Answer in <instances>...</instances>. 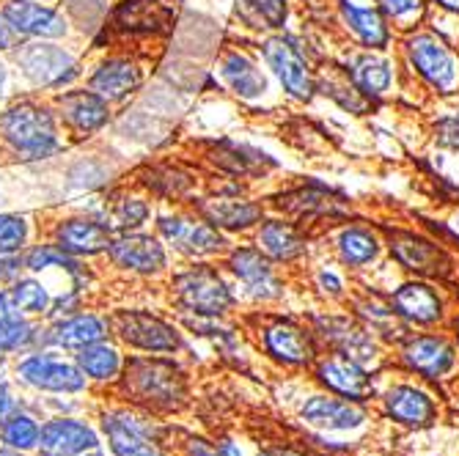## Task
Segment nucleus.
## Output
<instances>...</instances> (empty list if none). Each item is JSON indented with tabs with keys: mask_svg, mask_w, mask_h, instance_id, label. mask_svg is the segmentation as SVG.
Returning a JSON list of instances; mask_svg holds the SVG:
<instances>
[{
	"mask_svg": "<svg viewBox=\"0 0 459 456\" xmlns=\"http://www.w3.org/2000/svg\"><path fill=\"white\" fill-rule=\"evenodd\" d=\"M69 138L56 116L50 97L22 91L0 110V154L14 162H45L64 157Z\"/></svg>",
	"mask_w": 459,
	"mask_h": 456,
	"instance_id": "nucleus-1",
	"label": "nucleus"
},
{
	"mask_svg": "<svg viewBox=\"0 0 459 456\" xmlns=\"http://www.w3.org/2000/svg\"><path fill=\"white\" fill-rule=\"evenodd\" d=\"M108 391H116L130 407L149 416H165L187 404V374L169 357L130 355L124 360L121 377Z\"/></svg>",
	"mask_w": 459,
	"mask_h": 456,
	"instance_id": "nucleus-2",
	"label": "nucleus"
},
{
	"mask_svg": "<svg viewBox=\"0 0 459 456\" xmlns=\"http://www.w3.org/2000/svg\"><path fill=\"white\" fill-rule=\"evenodd\" d=\"M17 80L25 86V91L33 94H56L69 86H77L82 77V61L80 53H74L64 41L53 39H25L9 53Z\"/></svg>",
	"mask_w": 459,
	"mask_h": 456,
	"instance_id": "nucleus-3",
	"label": "nucleus"
},
{
	"mask_svg": "<svg viewBox=\"0 0 459 456\" xmlns=\"http://www.w3.org/2000/svg\"><path fill=\"white\" fill-rule=\"evenodd\" d=\"M12 380L36 396H91L94 388L82 374L74 355H64L53 347H39L12 360Z\"/></svg>",
	"mask_w": 459,
	"mask_h": 456,
	"instance_id": "nucleus-4",
	"label": "nucleus"
},
{
	"mask_svg": "<svg viewBox=\"0 0 459 456\" xmlns=\"http://www.w3.org/2000/svg\"><path fill=\"white\" fill-rule=\"evenodd\" d=\"M94 418L113 456H165L160 445V426L152 424L149 412L124 404L102 407L94 412Z\"/></svg>",
	"mask_w": 459,
	"mask_h": 456,
	"instance_id": "nucleus-5",
	"label": "nucleus"
},
{
	"mask_svg": "<svg viewBox=\"0 0 459 456\" xmlns=\"http://www.w3.org/2000/svg\"><path fill=\"white\" fill-rule=\"evenodd\" d=\"M110 333L121 347H130L146 355H174L182 349L179 330L141 308L110 311Z\"/></svg>",
	"mask_w": 459,
	"mask_h": 456,
	"instance_id": "nucleus-6",
	"label": "nucleus"
},
{
	"mask_svg": "<svg viewBox=\"0 0 459 456\" xmlns=\"http://www.w3.org/2000/svg\"><path fill=\"white\" fill-rule=\"evenodd\" d=\"M50 102L72 143L100 135L113 118V105L89 86H69L64 91H56L50 94Z\"/></svg>",
	"mask_w": 459,
	"mask_h": 456,
	"instance_id": "nucleus-7",
	"label": "nucleus"
},
{
	"mask_svg": "<svg viewBox=\"0 0 459 456\" xmlns=\"http://www.w3.org/2000/svg\"><path fill=\"white\" fill-rule=\"evenodd\" d=\"M36 456H108L102 432L72 412H53L41 418V443Z\"/></svg>",
	"mask_w": 459,
	"mask_h": 456,
	"instance_id": "nucleus-8",
	"label": "nucleus"
},
{
	"mask_svg": "<svg viewBox=\"0 0 459 456\" xmlns=\"http://www.w3.org/2000/svg\"><path fill=\"white\" fill-rule=\"evenodd\" d=\"M45 239L74 259H97L105 256L113 228L97 212H66L48 223Z\"/></svg>",
	"mask_w": 459,
	"mask_h": 456,
	"instance_id": "nucleus-9",
	"label": "nucleus"
},
{
	"mask_svg": "<svg viewBox=\"0 0 459 456\" xmlns=\"http://www.w3.org/2000/svg\"><path fill=\"white\" fill-rule=\"evenodd\" d=\"M171 288H174L179 308L195 316H206V319L226 314L234 303L226 280L210 267H190L179 272Z\"/></svg>",
	"mask_w": 459,
	"mask_h": 456,
	"instance_id": "nucleus-10",
	"label": "nucleus"
},
{
	"mask_svg": "<svg viewBox=\"0 0 459 456\" xmlns=\"http://www.w3.org/2000/svg\"><path fill=\"white\" fill-rule=\"evenodd\" d=\"M0 12H4L12 30L25 39H53L66 41L74 33V25L69 14L45 0H0Z\"/></svg>",
	"mask_w": 459,
	"mask_h": 456,
	"instance_id": "nucleus-11",
	"label": "nucleus"
},
{
	"mask_svg": "<svg viewBox=\"0 0 459 456\" xmlns=\"http://www.w3.org/2000/svg\"><path fill=\"white\" fill-rule=\"evenodd\" d=\"M174 22V12L162 0H116L108 9L102 36L118 39H146L165 33Z\"/></svg>",
	"mask_w": 459,
	"mask_h": 456,
	"instance_id": "nucleus-12",
	"label": "nucleus"
},
{
	"mask_svg": "<svg viewBox=\"0 0 459 456\" xmlns=\"http://www.w3.org/2000/svg\"><path fill=\"white\" fill-rule=\"evenodd\" d=\"M143 80H146V69L135 56L105 53L86 74V86L116 108L130 102L143 89Z\"/></svg>",
	"mask_w": 459,
	"mask_h": 456,
	"instance_id": "nucleus-13",
	"label": "nucleus"
},
{
	"mask_svg": "<svg viewBox=\"0 0 459 456\" xmlns=\"http://www.w3.org/2000/svg\"><path fill=\"white\" fill-rule=\"evenodd\" d=\"M110 267L130 275H157L169 264V254L160 237L143 231H121L113 234L108 251L102 256Z\"/></svg>",
	"mask_w": 459,
	"mask_h": 456,
	"instance_id": "nucleus-14",
	"label": "nucleus"
},
{
	"mask_svg": "<svg viewBox=\"0 0 459 456\" xmlns=\"http://www.w3.org/2000/svg\"><path fill=\"white\" fill-rule=\"evenodd\" d=\"M110 314L102 311H77L53 322H45V347L74 355L77 349L94 341L110 339Z\"/></svg>",
	"mask_w": 459,
	"mask_h": 456,
	"instance_id": "nucleus-15",
	"label": "nucleus"
},
{
	"mask_svg": "<svg viewBox=\"0 0 459 456\" xmlns=\"http://www.w3.org/2000/svg\"><path fill=\"white\" fill-rule=\"evenodd\" d=\"M157 237L185 256H210L226 245L221 231L206 220H187L182 215H160Z\"/></svg>",
	"mask_w": 459,
	"mask_h": 456,
	"instance_id": "nucleus-16",
	"label": "nucleus"
},
{
	"mask_svg": "<svg viewBox=\"0 0 459 456\" xmlns=\"http://www.w3.org/2000/svg\"><path fill=\"white\" fill-rule=\"evenodd\" d=\"M74 360H77L82 374L89 377L91 388L105 393L121 377V368H124V360H127V355H124L121 344L110 336V339H102V341H94L89 347L77 349Z\"/></svg>",
	"mask_w": 459,
	"mask_h": 456,
	"instance_id": "nucleus-17",
	"label": "nucleus"
},
{
	"mask_svg": "<svg viewBox=\"0 0 459 456\" xmlns=\"http://www.w3.org/2000/svg\"><path fill=\"white\" fill-rule=\"evenodd\" d=\"M264 56L270 61V66L275 69V74L281 77V82L286 86V91L298 99H308L314 91L311 82V72L306 66V61L300 58V53L291 47V41L286 39H270Z\"/></svg>",
	"mask_w": 459,
	"mask_h": 456,
	"instance_id": "nucleus-18",
	"label": "nucleus"
},
{
	"mask_svg": "<svg viewBox=\"0 0 459 456\" xmlns=\"http://www.w3.org/2000/svg\"><path fill=\"white\" fill-rule=\"evenodd\" d=\"M303 421L327 429V432H342L355 429L366 421V412L358 404H350L344 399H330V396H314L303 407Z\"/></svg>",
	"mask_w": 459,
	"mask_h": 456,
	"instance_id": "nucleus-19",
	"label": "nucleus"
},
{
	"mask_svg": "<svg viewBox=\"0 0 459 456\" xmlns=\"http://www.w3.org/2000/svg\"><path fill=\"white\" fill-rule=\"evenodd\" d=\"M319 380L327 388H333V391L347 396V399H355V401L371 396V391H374L371 383H368V377H366V371L358 366V360H352L347 355H333V357H327L319 366Z\"/></svg>",
	"mask_w": 459,
	"mask_h": 456,
	"instance_id": "nucleus-20",
	"label": "nucleus"
},
{
	"mask_svg": "<svg viewBox=\"0 0 459 456\" xmlns=\"http://www.w3.org/2000/svg\"><path fill=\"white\" fill-rule=\"evenodd\" d=\"M231 270L245 283L247 295L262 297V300L281 295V286H278V280L273 275V267H270V262L259 251H250V247L234 251L231 254Z\"/></svg>",
	"mask_w": 459,
	"mask_h": 456,
	"instance_id": "nucleus-21",
	"label": "nucleus"
},
{
	"mask_svg": "<svg viewBox=\"0 0 459 456\" xmlns=\"http://www.w3.org/2000/svg\"><path fill=\"white\" fill-rule=\"evenodd\" d=\"M97 215L113 228V234L141 231L152 218V206L146 198L133 195V193H110V195H105L102 210Z\"/></svg>",
	"mask_w": 459,
	"mask_h": 456,
	"instance_id": "nucleus-22",
	"label": "nucleus"
},
{
	"mask_svg": "<svg viewBox=\"0 0 459 456\" xmlns=\"http://www.w3.org/2000/svg\"><path fill=\"white\" fill-rule=\"evenodd\" d=\"M410 58H412V64L419 66V72L427 80L435 82V86L448 89L451 82H454V74H456L454 58H451V53L440 45L437 39H432V36H415L410 41Z\"/></svg>",
	"mask_w": 459,
	"mask_h": 456,
	"instance_id": "nucleus-23",
	"label": "nucleus"
},
{
	"mask_svg": "<svg viewBox=\"0 0 459 456\" xmlns=\"http://www.w3.org/2000/svg\"><path fill=\"white\" fill-rule=\"evenodd\" d=\"M391 247H394L396 259L415 272H424V275H446L448 272V256L437 245H432L421 237L396 234Z\"/></svg>",
	"mask_w": 459,
	"mask_h": 456,
	"instance_id": "nucleus-24",
	"label": "nucleus"
},
{
	"mask_svg": "<svg viewBox=\"0 0 459 456\" xmlns=\"http://www.w3.org/2000/svg\"><path fill=\"white\" fill-rule=\"evenodd\" d=\"M39 443H41V418L28 404L17 407L12 416L0 424V445L20 456H36Z\"/></svg>",
	"mask_w": 459,
	"mask_h": 456,
	"instance_id": "nucleus-25",
	"label": "nucleus"
},
{
	"mask_svg": "<svg viewBox=\"0 0 459 456\" xmlns=\"http://www.w3.org/2000/svg\"><path fill=\"white\" fill-rule=\"evenodd\" d=\"M404 360L410 368H415L424 377H440L454 366V349L435 336L410 339L404 347Z\"/></svg>",
	"mask_w": 459,
	"mask_h": 456,
	"instance_id": "nucleus-26",
	"label": "nucleus"
},
{
	"mask_svg": "<svg viewBox=\"0 0 459 456\" xmlns=\"http://www.w3.org/2000/svg\"><path fill=\"white\" fill-rule=\"evenodd\" d=\"M385 412L404 426H427L435 418V404L424 391L410 388V385H399L388 393Z\"/></svg>",
	"mask_w": 459,
	"mask_h": 456,
	"instance_id": "nucleus-27",
	"label": "nucleus"
},
{
	"mask_svg": "<svg viewBox=\"0 0 459 456\" xmlns=\"http://www.w3.org/2000/svg\"><path fill=\"white\" fill-rule=\"evenodd\" d=\"M9 295H12V305L20 316L25 319H41L45 322L53 305V292L48 288V283L41 280L39 275L28 272L20 275L12 286H9Z\"/></svg>",
	"mask_w": 459,
	"mask_h": 456,
	"instance_id": "nucleus-28",
	"label": "nucleus"
},
{
	"mask_svg": "<svg viewBox=\"0 0 459 456\" xmlns=\"http://www.w3.org/2000/svg\"><path fill=\"white\" fill-rule=\"evenodd\" d=\"M201 215L215 228H247L250 223H256L262 218V210L256 203L242 201V198L218 195V198H210L201 203Z\"/></svg>",
	"mask_w": 459,
	"mask_h": 456,
	"instance_id": "nucleus-29",
	"label": "nucleus"
},
{
	"mask_svg": "<svg viewBox=\"0 0 459 456\" xmlns=\"http://www.w3.org/2000/svg\"><path fill=\"white\" fill-rule=\"evenodd\" d=\"M264 344L270 355L283 363H308L314 357L311 339L295 324H273L264 336Z\"/></svg>",
	"mask_w": 459,
	"mask_h": 456,
	"instance_id": "nucleus-30",
	"label": "nucleus"
},
{
	"mask_svg": "<svg viewBox=\"0 0 459 456\" xmlns=\"http://www.w3.org/2000/svg\"><path fill=\"white\" fill-rule=\"evenodd\" d=\"M319 324L325 330V339H330L347 357H352V360L374 357V344L358 324H352L347 319H319Z\"/></svg>",
	"mask_w": 459,
	"mask_h": 456,
	"instance_id": "nucleus-31",
	"label": "nucleus"
},
{
	"mask_svg": "<svg viewBox=\"0 0 459 456\" xmlns=\"http://www.w3.org/2000/svg\"><path fill=\"white\" fill-rule=\"evenodd\" d=\"M394 305L402 316L412 322H435L440 316V300L432 288L421 283H407L394 295Z\"/></svg>",
	"mask_w": 459,
	"mask_h": 456,
	"instance_id": "nucleus-32",
	"label": "nucleus"
},
{
	"mask_svg": "<svg viewBox=\"0 0 459 456\" xmlns=\"http://www.w3.org/2000/svg\"><path fill=\"white\" fill-rule=\"evenodd\" d=\"M223 77H226V82H229V86L239 97H247V99L259 97L267 89V80L256 69V64L250 61V58H245V56H239V53L226 56V61H223Z\"/></svg>",
	"mask_w": 459,
	"mask_h": 456,
	"instance_id": "nucleus-33",
	"label": "nucleus"
},
{
	"mask_svg": "<svg viewBox=\"0 0 459 456\" xmlns=\"http://www.w3.org/2000/svg\"><path fill=\"white\" fill-rule=\"evenodd\" d=\"M36 242V223L22 212H0V254H22Z\"/></svg>",
	"mask_w": 459,
	"mask_h": 456,
	"instance_id": "nucleus-34",
	"label": "nucleus"
},
{
	"mask_svg": "<svg viewBox=\"0 0 459 456\" xmlns=\"http://www.w3.org/2000/svg\"><path fill=\"white\" fill-rule=\"evenodd\" d=\"M259 242L273 259H281V262H289L306 251V245L295 234V228H289L283 223H267L259 234Z\"/></svg>",
	"mask_w": 459,
	"mask_h": 456,
	"instance_id": "nucleus-35",
	"label": "nucleus"
},
{
	"mask_svg": "<svg viewBox=\"0 0 459 456\" xmlns=\"http://www.w3.org/2000/svg\"><path fill=\"white\" fill-rule=\"evenodd\" d=\"M342 9H344V17H347L350 28L366 41V45H371V47L385 45L388 33H385L383 17H380L377 12H371V9H358V6H352V4H344Z\"/></svg>",
	"mask_w": 459,
	"mask_h": 456,
	"instance_id": "nucleus-36",
	"label": "nucleus"
},
{
	"mask_svg": "<svg viewBox=\"0 0 459 456\" xmlns=\"http://www.w3.org/2000/svg\"><path fill=\"white\" fill-rule=\"evenodd\" d=\"M355 82L371 97H377L388 89V82H391V69L383 58H360L355 64Z\"/></svg>",
	"mask_w": 459,
	"mask_h": 456,
	"instance_id": "nucleus-37",
	"label": "nucleus"
},
{
	"mask_svg": "<svg viewBox=\"0 0 459 456\" xmlns=\"http://www.w3.org/2000/svg\"><path fill=\"white\" fill-rule=\"evenodd\" d=\"M190 185H193V179L187 174H182L179 168H152L146 174V187L165 198L182 195L185 190H190Z\"/></svg>",
	"mask_w": 459,
	"mask_h": 456,
	"instance_id": "nucleus-38",
	"label": "nucleus"
},
{
	"mask_svg": "<svg viewBox=\"0 0 459 456\" xmlns=\"http://www.w3.org/2000/svg\"><path fill=\"white\" fill-rule=\"evenodd\" d=\"M342 256L347 264H366L377 256V242L360 228H352L342 237Z\"/></svg>",
	"mask_w": 459,
	"mask_h": 456,
	"instance_id": "nucleus-39",
	"label": "nucleus"
},
{
	"mask_svg": "<svg viewBox=\"0 0 459 456\" xmlns=\"http://www.w3.org/2000/svg\"><path fill=\"white\" fill-rule=\"evenodd\" d=\"M17 407H22V388L12 380V374H0V424H4Z\"/></svg>",
	"mask_w": 459,
	"mask_h": 456,
	"instance_id": "nucleus-40",
	"label": "nucleus"
},
{
	"mask_svg": "<svg viewBox=\"0 0 459 456\" xmlns=\"http://www.w3.org/2000/svg\"><path fill=\"white\" fill-rule=\"evenodd\" d=\"M245 4L259 14L262 22H267V28H281L286 20L283 0H245Z\"/></svg>",
	"mask_w": 459,
	"mask_h": 456,
	"instance_id": "nucleus-41",
	"label": "nucleus"
},
{
	"mask_svg": "<svg viewBox=\"0 0 459 456\" xmlns=\"http://www.w3.org/2000/svg\"><path fill=\"white\" fill-rule=\"evenodd\" d=\"M20 275H25L22 254H0V286H12Z\"/></svg>",
	"mask_w": 459,
	"mask_h": 456,
	"instance_id": "nucleus-42",
	"label": "nucleus"
},
{
	"mask_svg": "<svg viewBox=\"0 0 459 456\" xmlns=\"http://www.w3.org/2000/svg\"><path fill=\"white\" fill-rule=\"evenodd\" d=\"M17 72H14V64L9 56H0V102H9L14 94V86H17Z\"/></svg>",
	"mask_w": 459,
	"mask_h": 456,
	"instance_id": "nucleus-43",
	"label": "nucleus"
},
{
	"mask_svg": "<svg viewBox=\"0 0 459 456\" xmlns=\"http://www.w3.org/2000/svg\"><path fill=\"white\" fill-rule=\"evenodd\" d=\"M437 141L443 146L459 149V118H443L437 124Z\"/></svg>",
	"mask_w": 459,
	"mask_h": 456,
	"instance_id": "nucleus-44",
	"label": "nucleus"
},
{
	"mask_svg": "<svg viewBox=\"0 0 459 456\" xmlns=\"http://www.w3.org/2000/svg\"><path fill=\"white\" fill-rule=\"evenodd\" d=\"M20 36L12 30V25L6 22V17H4V12H0V56H9L17 45H20Z\"/></svg>",
	"mask_w": 459,
	"mask_h": 456,
	"instance_id": "nucleus-45",
	"label": "nucleus"
},
{
	"mask_svg": "<svg viewBox=\"0 0 459 456\" xmlns=\"http://www.w3.org/2000/svg\"><path fill=\"white\" fill-rule=\"evenodd\" d=\"M185 456H221V451L201 437H187L185 440Z\"/></svg>",
	"mask_w": 459,
	"mask_h": 456,
	"instance_id": "nucleus-46",
	"label": "nucleus"
},
{
	"mask_svg": "<svg viewBox=\"0 0 459 456\" xmlns=\"http://www.w3.org/2000/svg\"><path fill=\"white\" fill-rule=\"evenodd\" d=\"M421 4H424V0H383L385 12L394 14V17H402V14H410L415 9H421Z\"/></svg>",
	"mask_w": 459,
	"mask_h": 456,
	"instance_id": "nucleus-47",
	"label": "nucleus"
},
{
	"mask_svg": "<svg viewBox=\"0 0 459 456\" xmlns=\"http://www.w3.org/2000/svg\"><path fill=\"white\" fill-rule=\"evenodd\" d=\"M319 283H322V286L327 288V292H333V295H336L339 288H342L339 278H336V275H327V272H322V275H319Z\"/></svg>",
	"mask_w": 459,
	"mask_h": 456,
	"instance_id": "nucleus-48",
	"label": "nucleus"
},
{
	"mask_svg": "<svg viewBox=\"0 0 459 456\" xmlns=\"http://www.w3.org/2000/svg\"><path fill=\"white\" fill-rule=\"evenodd\" d=\"M218 451H221V456H242V453H239V448H237L231 440H226Z\"/></svg>",
	"mask_w": 459,
	"mask_h": 456,
	"instance_id": "nucleus-49",
	"label": "nucleus"
},
{
	"mask_svg": "<svg viewBox=\"0 0 459 456\" xmlns=\"http://www.w3.org/2000/svg\"><path fill=\"white\" fill-rule=\"evenodd\" d=\"M12 355H4V352H0V374H9V368H12Z\"/></svg>",
	"mask_w": 459,
	"mask_h": 456,
	"instance_id": "nucleus-50",
	"label": "nucleus"
},
{
	"mask_svg": "<svg viewBox=\"0 0 459 456\" xmlns=\"http://www.w3.org/2000/svg\"><path fill=\"white\" fill-rule=\"evenodd\" d=\"M270 456H303L300 451H291V448H275Z\"/></svg>",
	"mask_w": 459,
	"mask_h": 456,
	"instance_id": "nucleus-51",
	"label": "nucleus"
},
{
	"mask_svg": "<svg viewBox=\"0 0 459 456\" xmlns=\"http://www.w3.org/2000/svg\"><path fill=\"white\" fill-rule=\"evenodd\" d=\"M437 4H443V6L451 9V12H459V0H437Z\"/></svg>",
	"mask_w": 459,
	"mask_h": 456,
	"instance_id": "nucleus-52",
	"label": "nucleus"
},
{
	"mask_svg": "<svg viewBox=\"0 0 459 456\" xmlns=\"http://www.w3.org/2000/svg\"><path fill=\"white\" fill-rule=\"evenodd\" d=\"M9 453V448H4V445H0V456H6Z\"/></svg>",
	"mask_w": 459,
	"mask_h": 456,
	"instance_id": "nucleus-53",
	"label": "nucleus"
},
{
	"mask_svg": "<svg viewBox=\"0 0 459 456\" xmlns=\"http://www.w3.org/2000/svg\"><path fill=\"white\" fill-rule=\"evenodd\" d=\"M0 201H4V187H0Z\"/></svg>",
	"mask_w": 459,
	"mask_h": 456,
	"instance_id": "nucleus-54",
	"label": "nucleus"
}]
</instances>
